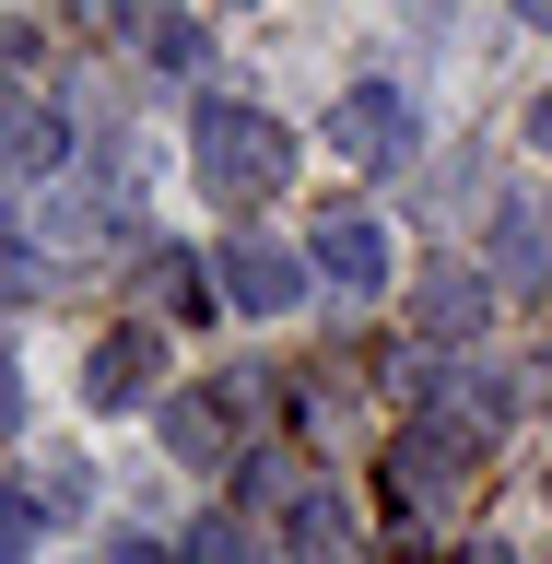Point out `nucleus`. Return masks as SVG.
Returning a JSON list of instances; mask_svg holds the SVG:
<instances>
[{
	"label": "nucleus",
	"mask_w": 552,
	"mask_h": 564,
	"mask_svg": "<svg viewBox=\"0 0 552 564\" xmlns=\"http://www.w3.org/2000/svg\"><path fill=\"white\" fill-rule=\"evenodd\" d=\"M188 153H201V176L224 188V200H259V188H282V176H294L282 118H259L247 95H201V106H188Z\"/></svg>",
	"instance_id": "1"
},
{
	"label": "nucleus",
	"mask_w": 552,
	"mask_h": 564,
	"mask_svg": "<svg viewBox=\"0 0 552 564\" xmlns=\"http://www.w3.org/2000/svg\"><path fill=\"white\" fill-rule=\"evenodd\" d=\"M306 271H317V259H294V247H271V236L224 247V294H236L247 317H294V306H306Z\"/></svg>",
	"instance_id": "2"
},
{
	"label": "nucleus",
	"mask_w": 552,
	"mask_h": 564,
	"mask_svg": "<svg viewBox=\"0 0 552 564\" xmlns=\"http://www.w3.org/2000/svg\"><path fill=\"white\" fill-rule=\"evenodd\" d=\"M342 153H353V165H400V153H412V95H400V83H353Z\"/></svg>",
	"instance_id": "3"
},
{
	"label": "nucleus",
	"mask_w": 552,
	"mask_h": 564,
	"mask_svg": "<svg viewBox=\"0 0 552 564\" xmlns=\"http://www.w3.org/2000/svg\"><path fill=\"white\" fill-rule=\"evenodd\" d=\"M153 365H165L153 329H106V341L83 352V400H95V412H130L141 388H153Z\"/></svg>",
	"instance_id": "4"
},
{
	"label": "nucleus",
	"mask_w": 552,
	"mask_h": 564,
	"mask_svg": "<svg viewBox=\"0 0 552 564\" xmlns=\"http://www.w3.org/2000/svg\"><path fill=\"white\" fill-rule=\"evenodd\" d=\"M306 259L342 282V294H377V282H388V224H365V212H329Z\"/></svg>",
	"instance_id": "5"
},
{
	"label": "nucleus",
	"mask_w": 552,
	"mask_h": 564,
	"mask_svg": "<svg viewBox=\"0 0 552 564\" xmlns=\"http://www.w3.org/2000/svg\"><path fill=\"white\" fill-rule=\"evenodd\" d=\"M494 282H518V294L552 282V200H506L494 212Z\"/></svg>",
	"instance_id": "6"
},
{
	"label": "nucleus",
	"mask_w": 552,
	"mask_h": 564,
	"mask_svg": "<svg viewBox=\"0 0 552 564\" xmlns=\"http://www.w3.org/2000/svg\"><path fill=\"white\" fill-rule=\"evenodd\" d=\"M483 317H494V271H435V294H412L423 341H470Z\"/></svg>",
	"instance_id": "7"
},
{
	"label": "nucleus",
	"mask_w": 552,
	"mask_h": 564,
	"mask_svg": "<svg viewBox=\"0 0 552 564\" xmlns=\"http://www.w3.org/2000/svg\"><path fill=\"white\" fill-rule=\"evenodd\" d=\"M282 553H294V564H342L353 553V518L329 506V494H294V506H282Z\"/></svg>",
	"instance_id": "8"
},
{
	"label": "nucleus",
	"mask_w": 552,
	"mask_h": 564,
	"mask_svg": "<svg viewBox=\"0 0 552 564\" xmlns=\"http://www.w3.org/2000/svg\"><path fill=\"white\" fill-rule=\"evenodd\" d=\"M165 447L188 470H212V458L236 447V400H165Z\"/></svg>",
	"instance_id": "9"
},
{
	"label": "nucleus",
	"mask_w": 552,
	"mask_h": 564,
	"mask_svg": "<svg viewBox=\"0 0 552 564\" xmlns=\"http://www.w3.org/2000/svg\"><path fill=\"white\" fill-rule=\"evenodd\" d=\"M188 564H259V529L247 518H201L188 529Z\"/></svg>",
	"instance_id": "10"
},
{
	"label": "nucleus",
	"mask_w": 552,
	"mask_h": 564,
	"mask_svg": "<svg viewBox=\"0 0 552 564\" xmlns=\"http://www.w3.org/2000/svg\"><path fill=\"white\" fill-rule=\"evenodd\" d=\"M12 165H24V176L59 165V118H47V106H24V118H12Z\"/></svg>",
	"instance_id": "11"
},
{
	"label": "nucleus",
	"mask_w": 552,
	"mask_h": 564,
	"mask_svg": "<svg viewBox=\"0 0 552 564\" xmlns=\"http://www.w3.org/2000/svg\"><path fill=\"white\" fill-rule=\"evenodd\" d=\"M201 47H212L201 24H153V59H165V70H201Z\"/></svg>",
	"instance_id": "12"
},
{
	"label": "nucleus",
	"mask_w": 552,
	"mask_h": 564,
	"mask_svg": "<svg viewBox=\"0 0 552 564\" xmlns=\"http://www.w3.org/2000/svg\"><path fill=\"white\" fill-rule=\"evenodd\" d=\"M83 564H165V541H130V529H118V541H106V553H83Z\"/></svg>",
	"instance_id": "13"
},
{
	"label": "nucleus",
	"mask_w": 552,
	"mask_h": 564,
	"mask_svg": "<svg viewBox=\"0 0 552 564\" xmlns=\"http://www.w3.org/2000/svg\"><path fill=\"white\" fill-rule=\"evenodd\" d=\"M529 141H541V153H552V83H541V95H529Z\"/></svg>",
	"instance_id": "14"
},
{
	"label": "nucleus",
	"mask_w": 552,
	"mask_h": 564,
	"mask_svg": "<svg viewBox=\"0 0 552 564\" xmlns=\"http://www.w3.org/2000/svg\"><path fill=\"white\" fill-rule=\"evenodd\" d=\"M541 494H552V470H541Z\"/></svg>",
	"instance_id": "15"
}]
</instances>
